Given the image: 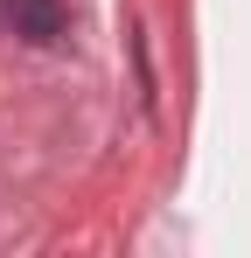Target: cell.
<instances>
[{"mask_svg":"<svg viewBox=\"0 0 251 258\" xmlns=\"http://www.w3.org/2000/svg\"><path fill=\"white\" fill-rule=\"evenodd\" d=\"M7 21L28 42H56L63 35V0H7Z\"/></svg>","mask_w":251,"mask_h":258,"instance_id":"cell-1","label":"cell"}]
</instances>
